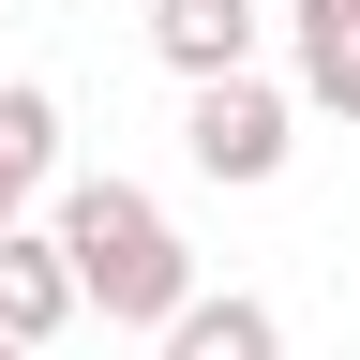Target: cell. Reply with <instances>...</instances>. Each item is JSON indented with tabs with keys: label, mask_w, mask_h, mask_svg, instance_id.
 <instances>
[{
	"label": "cell",
	"mask_w": 360,
	"mask_h": 360,
	"mask_svg": "<svg viewBox=\"0 0 360 360\" xmlns=\"http://www.w3.org/2000/svg\"><path fill=\"white\" fill-rule=\"evenodd\" d=\"M45 255H60L75 315H105V330H165V315L195 300V240H180L165 195H150V180H120V165H75V180H60Z\"/></svg>",
	"instance_id": "6da1fadb"
},
{
	"label": "cell",
	"mask_w": 360,
	"mask_h": 360,
	"mask_svg": "<svg viewBox=\"0 0 360 360\" xmlns=\"http://www.w3.org/2000/svg\"><path fill=\"white\" fill-rule=\"evenodd\" d=\"M300 150V105H285V75H225V90H180V165L225 180V195H255V180H285Z\"/></svg>",
	"instance_id": "7a4b0ae2"
},
{
	"label": "cell",
	"mask_w": 360,
	"mask_h": 360,
	"mask_svg": "<svg viewBox=\"0 0 360 360\" xmlns=\"http://www.w3.org/2000/svg\"><path fill=\"white\" fill-rule=\"evenodd\" d=\"M150 60L180 90H225V75H255V45H270V0H150Z\"/></svg>",
	"instance_id": "3957f363"
},
{
	"label": "cell",
	"mask_w": 360,
	"mask_h": 360,
	"mask_svg": "<svg viewBox=\"0 0 360 360\" xmlns=\"http://www.w3.org/2000/svg\"><path fill=\"white\" fill-rule=\"evenodd\" d=\"M270 30H285V105L360 120V0H270Z\"/></svg>",
	"instance_id": "277c9868"
},
{
	"label": "cell",
	"mask_w": 360,
	"mask_h": 360,
	"mask_svg": "<svg viewBox=\"0 0 360 360\" xmlns=\"http://www.w3.org/2000/svg\"><path fill=\"white\" fill-rule=\"evenodd\" d=\"M75 330V285H60V255H45V225H0V345L45 360Z\"/></svg>",
	"instance_id": "5b68a950"
},
{
	"label": "cell",
	"mask_w": 360,
	"mask_h": 360,
	"mask_svg": "<svg viewBox=\"0 0 360 360\" xmlns=\"http://www.w3.org/2000/svg\"><path fill=\"white\" fill-rule=\"evenodd\" d=\"M150 360H285V315H270L255 285H225V300L195 285V300H180L165 330H150Z\"/></svg>",
	"instance_id": "8992f818"
},
{
	"label": "cell",
	"mask_w": 360,
	"mask_h": 360,
	"mask_svg": "<svg viewBox=\"0 0 360 360\" xmlns=\"http://www.w3.org/2000/svg\"><path fill=\"white\" fill-rule=\"evenodd\" d=\"M0 165L60 180V90H45V75H0Z\"/></svg>",
	"instance_id": "52a82bcc"
},
{
	"label": "cell",
	"mask_w": 360,
	"mask_h": 360,
	"mask_svg": "<svg viewBox=\"0 0 360 360\" xmlns=\"http://www.w3.org/2000/svg\"><path fill=\"white\" fill-rule=\"evenodd\" d=\"M30 195H45V180H30V165H0V225H30Z\"/></svg>",
	"instance_id": "ba28073f"
},
{
	"label": "cell",
	"mask_w": 360,
	"mask_h": 360,
	"mask_svg": "<svg viewBox=\"0 0 360 360\" xmlns=\"http://www.w3.org/2000/svg\"><path fill=\"white\" fill-rule=\"evenodd\" d=\"M0 360H15V345H0Z\"/></svg>",
	"instance_id": "9c48e42d"
}]
</instances>
